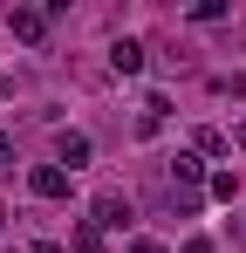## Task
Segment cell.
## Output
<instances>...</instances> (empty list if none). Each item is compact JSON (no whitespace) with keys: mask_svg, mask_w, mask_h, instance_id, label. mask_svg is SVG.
<instances>
[{"mask_svg":"<svg viewBox=\"0 0 246 253\" xmlns=\"http://www.w3.org/2000/svg\"><path fill=\"white\" fill-rule=\"evenodd\" d=\"M205 178H212V171H205L199 151H178V158H171V171H164V185H171V192H205Z\"/></svg>","mask_w":246,"mask_h":253,"instance_id":"6da1fadb","label":"cell"},{"mask_svg":"<svg viewBox=\"0 0 246 253\" xmlns=\"http://www.w3.org/2000/svg\"><path fill=\"white\" fill-rule=\"evenodd\" d=\"M137 219V206L123 199V192H96V206H89V226H110V233H123Z\"/></svg>","mask_w":246,"mask_h":253,"instance_id":"7a4b0ae2","label":"cell"},{"mask_svg":"<svg viewBox=\"0 0 246 253\" xmlns=\"http://www.w3.org/2000/svg\"><path fill=\"white\" fill-rule=\"evenodd\" d=\"M55 165L69 171V178L89 165V137H82V130H62V137H55Z\"/></svg>","mask_w":246,"mask_h":253,"instance_id":"3957f363","label":"cell"},{"mask_svg":"<svg viewBox=\"0 0 246 253\" xmlns=\"http://www.w3.org/2000/svg\"><path fill=\"white\" fill-rule=\"evenodd\" d=\"M28 192H35V199H69V171L62 165H35L28 171Z\"/></svg>","mask_w":246,"mask_h":253,"instance_id":"277c9868","label":"cell"},{"mask_svg":"<svg viewBox=\"0 0 246 253\" xmlns=\"http://www.w3.org/2000/svg\"><path fill=\"white\" fill-rule=\"evenodd\" d=\"M7 21H14V35H21V42H48V14H41V7H14Z\"/></svg>","mask_w":246,"mask_h":253,"instance_id":"5b68a950","label":"cell"},{"mask_svg":"<svg viewBox=\"0 0 246 253\" xmlns=\"http://www.w3.org/2000/svg\"><path fill=\"white\" fill-rule=\"evenodd\" d=\"M192 151H199V158H226V151H233V137H226V130H212V124H199V130H192Z\"/></svg>","mask_w":246,"mask_h":253,"instance_id":"8992f818","label":"cell"},{"mask_svg":"<svg viewBox=\"0 0 246 253\" xmlns=\"http://www.w3.org/2000/svg\"><path fill=\"white\" fill-rule=\"evenodd\" d=\"M110 69H117V76H137V69H144V42H117L110 48Z\"/></svg>","mask_w":246,"mask_h":253,"instance_id":"52a82bcc","label":"cell"},{"mask_svg":"<svg viewBox=\"0 0 246 253\" xmlns=\"http://www.w3.org/2000/svg\"><path fill=\"white\" fill-rule=\"evenodd\" d=\"M205 192H212V199H226V206H233V199H240V171H212V178H205Z\"/></svg>","mask_w":246,"mask_h":253,"instance_id":"ba28073f","label":"cell"},{"mask_svg":"<svg viewBox=\"0 0 246 253\" xmlns=\"http://www.w3.org/2000/svg\"><path fill=\"white\" fill-rule=\"evenodd\" d=\"M76 253H103V226L82 219V226H76Z\"/></svg>","mask_w":246,"mask_h":253,"instance_id":"9c48e42d","label":"cell"},{"mask_svg":"<svg viewBox=\"0 0 246 253\" xmlns=\"http://www.w3.org/2000/svg\"><path fill=\"white\" fill-rule=\"evenodd\" d=\"M212 89H219V96H246V76H219Z\"/></svg>","mask_w":246,"mask_h":253,"instance_id":"30bf717a","label":"cell"},{"mask_svg":"<svg viewBox=\"0 0 246 253\" xmlns=\"http://www.w3.org/2000/svg\"><path fill=\"white\" fill-rule=\"evenodd\" d=\"M130 253H171V247H164V240H151V233H137V240H130Z\"/></svg>","mask_w":246,"mask_h":253,"instance_id":"8fae6325","label":"cell"},{"mask_svg":"<svg viewBox=\"0 0 246 253\" xmlns=\"http://www.w3.org/2000/svg\"><path fill=\"white\" fill-rule=\"evenodd\" d=\"M178 253H212V240H205V233H199V240H185V247H178Z\"/></svg>","mask_w":246,"mask_h":253,"instance_id":"7c38bea8","label":"cell"},{"mask_svg":"<svg viewBox=\"0 0 246 253\" xmlns=\"http://www.w3.org/2000/svg\"><path fill=\"white\" fill-rule=\"evenodd\" d=\"M35 253H69V247H55V240H35Z\"/></svg>","mask_w":246,"mask_h":253,"instance_id":"4fadbf2b","label":"cell"},{"mask_svg":"<svg viewBox=\"0 0 246 253\" xmlns=\"http://www.w3.org/2000/svg\"><path fill=\"white\" fill-rule=\"evenodd\" d=\"M0 158H14V137H7V130H0Z\"/></svg>","mask_w":246,"mask_h":253,"instance_id":"5bb4252c","label":"cell"},{"mask_svg":"<svg viewBox=\"0 0 246 253\" xmlns=\"http://www.w3.org/2000/svg\"><path fill=\"white\" fill-rule=\"evenodd\" d=\"M240 151H246V124H240Z\"/></svg>","mask_w":246,"mask_h":253,"instance_id":"9a60e30c","label":"cell"}]
</instances>
